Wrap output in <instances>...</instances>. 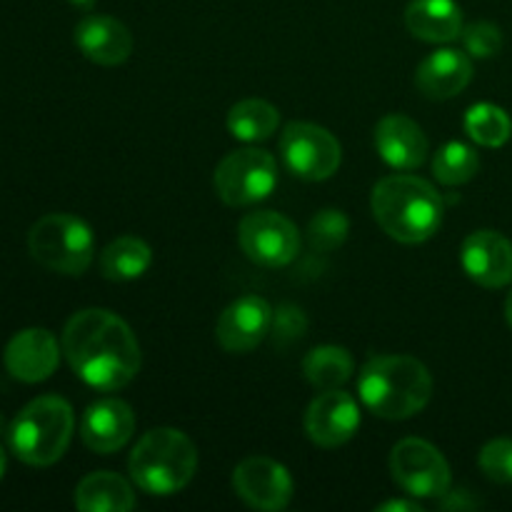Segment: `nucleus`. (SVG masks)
<instances>
[{
  "label": "nucleus",
  "instance_id": "obj_1",
  "mask_svg": "<svg viewBox=\"0 0 512 512\" xmlns=\"http://www.w3.org/2000/svg\"><path fill=\"white\" fill-rule=\"evenodd\" d=\"M63 353L90 388H125L140 370V345L123 318L103 308L75 313L63 330Z\"/></svg>",
  "mask_w": 512,
  "mask_h": 512
},
{
  "label": "nucleus",
  "instance_id": "obj_2",
  "mask_svg": "<svg viewBox=\"0 0 512 512\" xmlns=\"http://www.w3.org/2000/svg\"><path fill=\"white\" fill-rule=\"evenodd\" d=\"M375 220L390 238L418 245L433 238L443 225V195L418 175H388L378 180L370 198Z\"/></svg>",
  "mask_w": 512,
  "mask_h": 512
},
{
  "label": "nucleus",
  "instance_id": "obj_3",
  "mask_svg": "<svg viewBox=\"0 0 512 512\" xmlns=\"http://www.w3.org/2000/svg\"><path fill=\"white\" fill-rule=\"evenodd\" d=\"M358 395L378 418L408 420L433 398V375L413 355H378L360 370Z\"/></svg>",
  "mask_w": 512,
  "mask_h": 512
},
{
  "label": "nucleus",
  "instance_id": "obj_4",
  "mask_svg": "<svg viewBox=\"0 0 512 512\" xmlns=\"http://www.w3.org/2000/svg\"><path fill=\"white\" fill-rule=\"evenodd\" d=\"M75 415L68 400L40 395L30 400L8 425L10 453L30 468L58 463L73 440Z\"/></svg>",
  "mask_w": 512,
  "mask_h": 512
},
{
  "label": "nucleus",
  "instance_id": "obj_5",
  "mask_svg": "<svg viewBox=\"0 0 512 512\" xmlns=\"http://www.w3.org/2000/svg\"><path fill=\"white\" fill-rule=\"evenodd\" d=\"M133 483L148 495H175L193 480L198 450L175 428H155L138 440L128 460Z\"/></svg>",
  "mask_w": 512,
  "mask_h": 512
},
{
  "label": "nucleus",
  "instance_id": "obj_6",
  "mask_svg": "<svg viewBox=\"0 0 512 512\" xmlns=\"http://www.w3.org/2000/svg\"><path fill=\"white\" fill-rule=\"evenodd\" d=\"M28 250L33 260L53 273L83 275L95 258L93 230L75 215H43L30 228Z\"/></svg>",
  "mask_w": 512,
  "mask_h": 512
},
{
  "label": "nucleus",
  "instance_id": "obj_7",
  "mask_svg": "<svg viewBox=\"0 0 512 512\" xmlns=\"http://www.w3.org/2000/svg\"><path fill=\"white\" fill-rule=\"evenodd\" d=\"M215 193L225 205L243 208L265 200L278 185V163L268 150H233L215 168Z\"/></svg>",
  "mask_w": 512,
  "mask_h": 512
},
{
  "label": "nucleus",
  "instance_id": "obj_8",
  "mask_svg": "<svg viewBox=\"0 0 512 512\" xmlns=\"http://www.w3.org/2000/svg\"><path fill=\"white\" fill-rule=\"evenodd\" d=\"M393 480L413 498H445L453 485L448 460L435 445L420 438H405L390 453Z\"/></svg>",
  "mask_w": 512,
  "mask_h": 512
},
{
  "label": "nucleus",
  "instance_id": "obj_9",
  "mask_svg": "<svg viewBox=\"0 0 512 512\" xmlns=\"http://www.w3.org/2000/svg\"><path fill=\"white\" fill-rule=\"evenodd\" d=\"M280 155L290 173L315 183L338 173L343 148L338 138L320 125L290 123L280 135Z\"/></svg>",
  "mask_w": 512,
  "mask_h": 512
},
{
  "label": "nucleus",
  "instance_id": "obj_10",
  "mask_svg": "<svg viewBox=\"0 0 512 512\" xmlns=\"http://www.w3.org/2000/svg\"><path fill=\"white\" fill-rule=\"evenodd\" d=\"M238 243L243 253L263 268H285L300 253L298 228L273 210L245 215L238 225Z\"/></svg>",
  "mask_w": 512,
  "mask_h": 512
},
{
  "label": "nucleus",
  "instance_id": "obj_11",
  "mask_svg": "<svg viewBox=\"0 0 512 512\" xmlns=\"http://www.w3.org/2000/svg\"><path fill=\"white\" fill-rule=\"evenodd\" d=\"M233 488L250 508L278 512L293 500V478L278 460L253 455L233 470Z\"/></svg>",
  "mask_w": 512,
  "mask_h": 512
},
{
  "label": "nucleus",
  "instance_id": "obj_12",
  "mask_svg": "<svg viewBox=\"0 0 512 512\" xmlns=\"http://www.w3.org/2000/svg\"><path fill=\"white\" fill-rule=\"evenodd\" d=\"M273 313L270 303L258 295H243L220 313L215 325V338L225 353L243 355L258 348L273 328Z\"/></svg>",
  "mask_w": 512,
  "mask_h": 512
},
{
  "label": "nucleus",
  "instance_id": "obj_13",
  "mask_svg": "<svg viewBox=\"0 0 512 512\" xmlns=\"http://www.w3.org/2000/svg\"><path fill=\"white\" fill-rule=\"evenodd\" d=\"M360 428V408L345 390H323L305 410V433L318 448L333 450L348 443Z\"/></svg>",
  "mask_w": 512,
  "mask_h": 512
},
{
  "label": "nucleus",
  "instance_id": "obj_14",
  "mask_svg": "<svg viewBox=\"0 0 512 512\" xmlns=\"http://www.w3.org/2000/svg\"><path fill=\"white\" fill-rule=\"evenodd\" d=\"M63 343L45 328H25L8 340L3 350V365L10 378L20 383H43L58 370Z\"/></svg>",
  "mask_w": 512,
  "mask_h": 512
},
{
  "label": "nucleus",
  "instance_id": "obj_15",
  "mask_svg": "<svg viewBox=\"0 0 512 512\" xmlns=\"http://www.w3.org/2000/svg\"><path fill=\"white\" fill-rule=\"evenodd\" d=\"M460 263L483 288H505L512 283V243L498 230H478L465 238Z\"/></svg>",
  "mask_w": 512,
  "mask_h": 512
},
{
  "label": "nucleus",
  "instance_id": "obj_16",
  "mask_svg": "<svg viewBox=\"0 0 512 512\" xmlns=\"http://www.w3.org/2000/svg\"><path fill=\"white\" fill-rule=\"evenodd\" d=\"M135 433V413L125 400L105 398L90 405L80 420L85 448L98 455L118 453Z\"/></svg>",
  "mask_w": 512,
  "mask_h": 512
},
{
  "label": "nucleus",
  "instance_id": "obj_17",
  "mask_svg": "<svg viewBox=\"0 0 512 512\" xmlns=\"http://www.w3.org/2000/svg\"><path fill=\"white\" fill-rule=\"evenodd\" d=\"M75 45L90 63L113 68V65L125 63L133 53V33L118 18L85 15L75 25Z\"/></svg>",
  "mask_w": 512,
  "mask_h": 512
},
{
  "label": "nucleus",
  "instance_id": "obj_18",
  "mask_svg": "<svg viewBox=\"0 0 512 512\" xmlns=\"http://www.w3.org/2000/svg\"><path fill=\"white\" fill-rule=\"evenodd\" d=\"M378 155L395 170H415L428 158V138L413 118L390 113L375 125Z\"/></svg>",
  "mask_w": 512,
  "mask_h": 512
},
{
  "label": "nucleus",
  "instance_id": "obj_19",
  "mask_svg": "<svg viewBox=\"0 0 512 512\" xmlns=\"http://www.w3.org/2000/svg\"><path fill=\"white\" fill-rule=\"evenodd\" d=\"M473 80V60L453 48L430 53L415 73V85L430 100H448L463 93Z\"/></svg>",
  "mask_w": 512,
  "mask_h": 512
},
{
  "label": "nucleus",
  "instance_id": "obj_20",
  "mask_svg": "<svg viewBox=\"0 0 512 512\" xmlns=\"http://www.w3.org/2000/svg\"><path fill=\"white\" fill-rule=\"evenodd\" d=\"M410 35L425 43H450L463 35V10L455 0H410L405 8Z\"/></svg>",
  "mask_w": 512,
  "mask_h": 512
},
{
  "label": "nucleus",
  "instance_id": "obj_21",
  "mask_svg": "<svg viewBox=\"0 0 512 512\" xmlns=\"http://www.w3.org/2000/svg\"><path fill=\"white\" fill-rule=\"evenodd\" d=\"M75 508L80 512H130L135 508V493L125 478L100 470L78 483Z\"/></svg>",
  "mask_w": 512,
  "mask_h": 512
},
{
  "label": "nucleus",
  "instance_id": "obj_22",
  "mask_svg": "<svg viewBox=\"0 0 512 512\" xmlns=\"http://www.w3.org/2000/svg\"><path fill=\"white\" fill-rule=\"evenodd\" d=\"M150 263H153V250L135 235H123V238L113 240L100 253V273L113 283H128V280L140 278L148 273Z\"/></svg>",
  "mask_w": 512,
  "mask_h": 512
},
{
  "label": "nucleus",
  "instance_id": "obj_23",
  "mask_svg": "<svg viewBox=\"0 0 512 512\" xmlns=\"http://www.w3.org/2000/svg\"><path fill=\"white\" fill-rule=\"evenodd\" d=\"M280 125V113L268 100L248 98L240 100L228 113V130L233 138L243 143H260V140L273 138Z\"/></svg>",
  "mask_w": 512,
  "mask_h": 512
},
{
  "label": "nucleus",
  "instance_id": "obj_24",
  "mask_svg": "<svg viewBox=\"0 0 512 512\" xmlns=\"http://www.w3.org/2000/svg\"><path fill=\"white\" fill-rule=\"evenodd\" d=\"M353 370V355L340 345H320L310 350L303 360L305 378L318 390L343 388L353 378Z\"/></svg>",
  "mask_w": 512,
  "mask_h": 512
},
{
  "label": "nucleus",
  "instance_id": "obj_25",
  "mask_svg": "<svg viewBox=\"0 0 512 512\" xmlns=\"http://www.w3.org/2000/svg\"><path fill=\"white\" fill-rule=\"evenodd\" d=\"M465 133L483 148H500L510 140L512 120L493 103H478L465 113Z\"/></svg>",
  "mask_w": 512,
  "mask_h": 512
},
{
  "label": "nucleus",
  "instance_id": "obj_26",
  "mask_svg": "<svg viewBox=\"0 0 512 512\" xmlns=\"http://www.w3.org/2000/svg\"><path fill=\"white\" fill-rule=\"evenodd\" d=\"M480 158L470 145L465 143H445L443 148L435 153L433 173L443 185H465L478 175Z\"/></svg>",
  "mask_w": 512,
  "mask_h": 512
},
{
  "label": "nucleus",
  "instance_id": "obj_27",
  "mask_svg": "<svg viewBox=\"0 0 512 512\" xmlns=\"http://www.w3.org/2000/svg\"><path fill=\"white\" fill-rule=\"evenodd\" d=\"M350 233V223L345 218L343 210L325 208L310 220L308 228V240L313 245V250H320V253H330V250L340 248L345 243Z\"/></svg>",
  "mask_w": 512,
  "mask_h": 512
},
{
  "label": "nucleus",
  "instance_id": "obj_28",
  "mask_svg": "<svg viewBox=\"0 0 512 512\" xmlns=\"http://www.w3.org/2000/svg\"><path fill=\"white\" fill-rule=\"evenodd\" d=\"M480 470L488 475L493 483H512V438L490 440L483 450H480Z\"/></svg>",
  "mask_w": 512,
  "mask_h": 512
},
{
  "label": "nucleus",
  "instance_id": "obj_29",
  "mask_svg": "<svg viewBox=\"0 0 512 512\" xmlns=\"http://www.w3.org/2000/svg\"><path fill=\"white\" fill-rule=\"evenodd\" d=\"M463 45L473 58H493L503 48V33H500L498 25L488 23V20H480V23H470L468 28H463Z\"/></svg>",
  "mask_w": 512,
  "mask_h": 512
},
{
  "label": "nucleus",
  "instance_id": "obj_30",
  "mask_svg": "<svg viewBox=\"0 0 512 512\" xmlns=\"http://www.w3.org/2000/svg\"><path fill=\"white\" fill-rule=\"evenodd\" d=\"M305 330H308V318H305L303 310L293 303L278 305V310L273 313V328L270 335L275 338V345H288L293 340L303 338Z\"/></svg>",
  "mask_w": 512,
  "mask_h": 512
},
{
  "label": "nucleus",
  "instance_id": "obj_31",
  "mask_svg": "<svg viewBox=\"0 0 512 512\" xmlns=\"http://www.w3.org/2000/svg\"><path fill=\"white\" fill-rule=\"evenodd\" d=\"M443 508H448V510H470V508H478V500H470L468 490H458V493L448 490V493H445Z\"/></svg>",
  "mask_w": 512,
  "mask_h": 512
},
{
  "label": "nucleus",
  "instance_id": "obj_32",
  "mask_svg": "<svg viewBox=\"0 0 512 512\" xmlns=\"http://www.w3.org/2000/svg\"><path fill=\"white\" fill-rule=\"evenodd\" d=\"M378 512H423V508L413 500H388V503L378 505Z\"/></svg>",
  "mask_w": 512,
  "mask_h": 512
},
{
  "label": "nucleus",
  "instance_id": "obj_33",
  "mask_svg": "<svg viewBox=\"0 0 512 512\" xmlns=\"http://www.w3.org/2000/svg\"><path fill=\"white\" fill-rule=\"evenodd\" d=\"M5 468H8V455H5L3 445H0V480H3V475H5Z\"/></svg>",
  "mask_w": 512,
  "mask_h": 512
},
{
  "label": "nucleus",
  "instance_id": "obj_34",
  "mask_svg": "<svg viewBox=\"0 0 512 512\" xmlns=\"http://www.w3.org/2000/svg\"><path fill=\"white\" fill-rule=\"evenodd\" d=\"M505 318H508V325L512 328V293L508 295V300H505Z\"/></svg>",
  "mask_w": 512,
  "mask_h": 512
},
{
  "label": "nucleus",
  "instance_id": "obj_35",
  "mask_svg": "<svg viewBox=\"0 0 512 512\" xmlns=\"http://www.w3.org/2000/svg\"><path fill=\"white\" fill-rule=\"evenodd\" d=\"M70 3H73L75 8H93L95 0H70Z\"/></svg>",
  "mask_w": 512,
  "mask_h": 512
},
{
  "label": "nucleus",
  "instance_id": "obj_36",
  "mask_svg": "<svg viewBox=\"0 0 512 512\" xmlns=\"http://www.w3.org/2000/svg\"><path fill=\"white\" fill-rule=\"evenodd\" d=\"M0 428H3V418H0Z\"/></svg>",
  "mask_w": 512,
  "mask_h": 512
}]
</instances>
